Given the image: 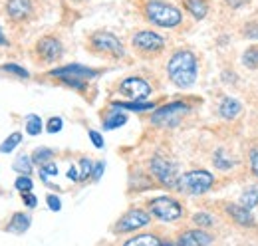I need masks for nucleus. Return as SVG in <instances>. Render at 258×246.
Masks as SVG:
<instances>
[{"mask_svg": "<svg viewBox=\"0 0 258 246\" xmlns=\"http://www.w3.org/2000/svg\"><path fill=\"white\" fill-rule=\"evenodd\" d=\"M167 76L169 80L181 88L187 90L197 84L199 80V60L191 50H177L167 61Z\"/></svg>", "mask_w": 258, "mask_h": 246, "instance_id": "obj_1", "label": "nucleus"}, {"mask_svg": "<svg viewBox=\"0 0 258 246\" xmlns=\"http://www.w3.org/2000/svg\"><path fill=\"white\" fill-rule=\"evenodd\" d=\"M143 14L145 18L157 26V28H177L183 22V12L181 8H177L175 4L167 2V0H147L143 4Z\"/></svg>", "mask_w": 258, "mask_h": 246, "instance_id": "obj_2", "label": "nucleus"}, {"mask_svg": "<svg viewBox=\"0 0 258 246\" xmlns=\"http://www.w3.org/2000/svg\"><path fill=\"white\" fill-rule=\"evenodd\" d=\"M50 76L58 78L66 86L82 92V90H86L88 80H94V78L99 76V70L82 66V64H68V66H62V68H54L50 72Z\"/></svg>", "mask_w": 258, "mask_h": 246, "instance_id": "obj_3", "label": "nucleus"}, {"mask_svg": "<svg viewBox=\"0 0 258 246\" xmlns=\"http://www.w3.org/2000/svg\"><path fill=\"white\" fill-rule=\"evenodd\" d=\"M213 187H215V175L211 171L193 169V171H187L179 177L177 191H181L185 195H191V197H199V195L209 193Z\"/></svg>", "mask_w": 258, "mask_h": 246, "instance_id": "obj_4", "label": "nucleus"}, {"mask_svg": "<svg viewBox=\"0 0 258 246\" xmlns=\"http://www.w3.org/2000/svg\"><path fill=\"white\" fill-rule=\"evenodd\" d=\"M90 50L94 54H103L111 58H123L125 56V46L123 42L109 30H97L90 36Z\"/></svg>", "mask_w": 258, "mask_h": 246, "instance_id": "obj_5", "label": "nucleus"}, {"mask_svg": "<svg viewBox=\"0 0 258 246\" xmlns=\"http://www.w3.org/2000/svg\"><path fill=\"white\" fill-rule=\"evenodd\" d=\"M147 211L149 215L161 222H175L179 218H183L185 211H183V205L173 199V197H155L147 203Z\"/></svg>", "mask_w": 258, "mask_h": 246, "instance_id": "obj_6", "label": "nucleus"}, {"mask_svg": "<svg viewBox=\"0 0 258 246\" xmlns=\"http://www.w3.org/2000/svg\"><path fill=\"white\" fill-rule=\"evenodd\" d=\"M191 111V107L185 101H171L161 107L153 109L151 113V123L157 127H175L185 119V115Z\"/></svg>", "mask_w": 258, "mask_h": 246, "instance_id": "obj_7", "label": "nucleus"}, {"mask_svg": "<svg viewBox=\"0 0 258 246\" xmlns=\"http://www.w3.org/2000/svg\"><path fill=\"white\" fill-rule=\"evenodd\" d=\"M131 46H133L135 52L143 54L145 58H151V56H157L165 50L167 40L163 38L161 34H157L153 30H139L133 34Z\"/></svg>", "mask_w": 258, "mask_h": 246, "instance_id": "obj_8", "label": "nucleus"}, {"mask_svg": "<svg viewBox=\"0 0 258 246\" xmlns=\"http://www.w3.org/2000/svg\"><path fill=\"white\" fill-rule=\"evenodd\" d=\"M149 171L151 175L167 189H177V183H179V167L177 163L169 161L167 157H161V155H155L151 161H149Z\"/></svg>", "mask_w": 258, "mask_h": 246, "instance_id": "obj_9", "label": "nucleus"}, {"mask_svg": "<svg viewBox=\"0 0 258 246\" xmlns=\"http://www.w3.org/2000/svg\"><path fill=\"white\" fill-rule=\"evenodd\" d=\"M149 222H151L149 211H143V209H131V211H127L125 215L113 224V232H115V234L133 232V230H139V228L147 226Z\"/></svg>", "mask_w": 258, "mask_h": 246, "instance_id": "obj_10", "label": "nucleus"}, {"mask_svg": "<svg viewBox=\"0 0 258 246\" xmlns=\"http://www.w3.org/2000/svg\"><path fill=\"white\" fill-rule=\"evenodd\" d=\"M153 92L151 84L143 78H137V76H131L125 78L121 84H119V93L129 97L131 101H145Z\"/></svg>", "mask_w": 258, "mask_h": 246, "instance_id": "obj_11", "label": "nucleus"}, {"mask_svg": "<svg viewBox=\"0 0 258 246\" xmlns=\"http://www.w3.org/2000/svg\"><path fill=\"white\" fill-rule=\"evenodd\" d=\"M36 54L44 64H52L64 56V46L56 36H44L36 44Z\"/></svg>", "mask_w": 258, "mask_h": 246, "instance_id": "obj_12", "label": "nucleus"}, {"mask_svg": "<svg viewBox=\"0 0 258 246\" xmlns=\"http://www.w3.org/2000/svg\"><path fill=\"white\" fill-rule=\"evenodd\" d=\"M213 242H215V236L205 228H189L181 232L177 238V246H211Z\"/></svg>", "mask_w": 258, "mask_h": 246, "instance_id": "obj_13", "label": "nucleus"}, {"mask_svg": "<svg viewBox=\"0 0 258 246\" xmlns=\"http://www.w3.org/2000/svg\"><path fill=\"white\" fill-rule=\"evenodd\" d=\"M34 2L32 0H8L6 2V14L14 22H24L32 16Z\"/></svg>", "mask_w": 258, "mask_h": 246, "instance_id": "obj_14", "label": "nucleus"}, {"mask_svg": "<svg viewBox=\"0 0 258 246\" xmlns=\"http://www.w3.org/2000/svg\"><path fill=\"white\" fill-rule=\"evenodd\" d=\"M217 111H219V115H221L225 121H234V119L242 113V103H240L236 97H232V95H225V97L221 99Z\"/></svg>", "mask_w": 258, "mask_h": 246, "instance_id": "obj_15", "label": "nucleus"}, {"mask_svg": "<svg viewBox=\"0 0 258 246\" xmlns=\"http://www.w3.org/2000/svg\"><path fill=\"white\" fill-rule=\"evenodd\" d=\"M225 211H226V215H228V218L234 220L238 226H244V228L254 226V216H252V213H250L248 209H244L242 205H232V203H228V205H225Z\"/></svg>", "mask_w": 258, "mask_h": 246, "instance_id": "obj_16", "label": "nucleus"}, {"mask_svg": "<svg viewBox=\"0 0 258 246\" xmlns=\"http://www.w3.org/2000/svg\"><path fill=\"white\" fill-rule=\"evenodd\" d=\"M213 165H215L219 171L226 173V171H232V169L236 167V159L228 153V149L219 147V149H215V153H213Z\"/></svg>", "mask_w": 258, "mask_h": 246, "instance_id": "obj_17", "label": "nucleus"}, {"mask_svg": "<svg viewBox=\"0 0 258 246\" xmlns=\"http://www.w3.org/2000/svg\"><path fill=\"white\" fill-rule=\"evenodd\" d=\"M181 4H183V8L193 16L195 20H203V18H207L209 8H211L209 0H181Z\"/></svg>", "mask_w": 258, "mask_h": 246, "instance_id": "obj_18", "label": "nucleus"}, {"mask_svg": "<svg viewBox=\"0 0 258 246\" xmlns=\"http://www.w3.org/2000/svg\"><path fill=\"white\" fill-rule=\"evenodd\" d=\"M30 224H32V216L26 215V213H16L12 216V220L8 222L6 230L14 232V234H22V232H26L30 228Z\"/></svg>", "mask_w": 258, "mask_h": 246, "instance_id": "obj_19", "label": "nucleus"}, {"mask_svg": "<svg viewBox=\"0 0 258 246\" xmlns=\"http://www.w3.org/2000/svg\"><path fill=\"white\" fill-rule=\"evenodd\" d=\"M111 109H125V111H151L157 109L151 101H111Z\"/></svg>", "mask_w": 258, "mask_h": 246, "instance_id": "obj_20", "label": "nucleus"}, {"mask_svg": "<svg viewBox=\"0 0 258 246\" xmlns=\"http://www.w3.org/2000/svg\"><path fill=\"white\" fill-rule=\"evenodd\" d=\"M238 205H242V207L248 209V211H252L254 207H258V183L248 184V187L240 193V203H238Z\"/></svg>", "mask_w": 258, "mask_h": 246, "instance_id": "obj_21", "label": "nucleus"}, {"mask_svg": "<svg viewBox=\"0 0 258 246\" xmlns=\"http://www.w3.org/2000/svg\"><path fill=\"white\" fill-rule=\"evenodd\" d=\"M123 246H163V242L157 234H137L125 240Z\"/></svg>", "mask_w": 258, "mask_h": 246, "instance_id": "obj_22", "label": "nucleus"}, {"mask_svg": "<svg viewBox=\"0 0 258 246\" xmlns=\"http://www.w3.org/2000/svg\"><path fill=\"white\" fill-rule=\"evenodd\" d=\"M127 119H129V117L123 113V111L113 109V113H111V115H107V117L103 119V129H105V131H111V129L123 127V125L127 123Z\"/></svg>", "mask_w": 258, "mask_h": 246, "instance_id": "obj_23", "label": "nucleus"}, {"mask_svg": "<svg viewBox=\"0 0 258 246\" xmlns=\"http://www.w3.org/2000/svg\"><path fill=\"white\" fill-rule=\"evenodd\" d=\"M32 157H28V155H20V157H16V161H14V171L18 173V175H30L32 173Z\"/></svg>", "mask_w": 258, "mask_h": 246, "instance_id": "obj_24", "label": "nucleus"}, {"mask_svg": "<svg viewBox=\"0 0 258 246\" xmlns=\"http://www.w3.org/2000/svg\"><path fill=\"white\" fill-rule=\"evenodd\" d=\"M42 129H44V125H42V117L40 115H28L26 117V133L28 135H32V137H36V135H40L42 133Z\"/></svg>", "mask_w": 258, "mask_h": 246, "instance_id": "obj_25", "label": "nucleus"}, {"mask_svg": "<svg viewBox=\"0 0 258 246\" xmlns=\"http://www.w3.org/2000/svg\"><path fill=\"white\" fill-rule=\"evenodd\" d=\"M20 141H22V133H12V135H8L6 137V141H2V145H0V153H10V151H14L18 145H20Z\"/></svg>", "mask_w": 258, "mask_h": 246, "instance_id": "obj_26", "label": "nucleus"}, {"mask_svg": "<svg viewBox=\"0 0 258 246\" xmlns=\"http://www.w3.org/2000/svg\"><path fill=\"white\" fill-rule=\"evenodd\" d=\"M52 159H54V151L48 149V147H38L32 155V161L36 163V165H40V167L46 165V163H50Z\"/></svg>", "mask_w": 258, "mask_h": 246, "instance_id": "obj_27", "label": "nucleus"}, {"mask_svg": "<svg viewBox=\"0 0 258 246\" xmlns=\"http://www.w3.org/2000/svg\"><path fill=\"white\" fill-rule=\"evenodd\" d=\"M94 161L90 159V157H82L80 159V181H88V179H92V171H94Z\"/></svg>", "mask_w": 258, "mask_h": 246, "instance_id": "obj_28", "label": "nucleus"}, {"mask_svg": "<svg viewBox=\"0 0 258 246\" xmlns=\"http://www.w3.org/2000/svg\"><path fill=\"white\" fill-rule=\"evenodd\" d=\"M193 222L199 226V228H211V226H215V218L213 215H209V213H205V211H199V213H195L193 215Z\"/></svg>", "mask_w": 258, "mask_h": 246, "instance_id": "obj_29", "label": "nucleus"}, {"mask_svg": "<svg viewBox=\"0 0 258 246\" xmlns=\"http://www.w3.org/2000/svg\"><path fill=\"white\" fill-rule=\"evenodd\" d=\"M242 64H244L248 70H256L258 68V46H250V48L244 52Z\"/></svg>", "mask_w": 258, "mask_h": 246, "instance_id": "obj_30", "label": "nucleus"}, {"mask_svg": "<svg viewBox=\"0 0 258 246\" xmlns=\"http://www.w3.org/2000/svg\"><path fill=\"white\" fill-rule=\"evenodd\" d=\"M56 175H58V165H56V163L50 161V163H46V165L40 167V177H42V181L46 184H50L48 179H50V177H56Z\"/></svg>", "mask_w": 258, "mask_h": 246, "instance_id": "obj_31", "label": "nucleus"}, {"mask_svg": "<svg viewBox=\"0 0 258 246\" xmlns=\"http://www.w3.org/2000/svg\"><path fill=\"white\" fill-rule=\"evenodd\" d=\"M14 187L24 195V193H30V191H32L34 183H32V179H30V175H18V179H16Z\"/></svg>", "mask_w": 258, "mask_h": 246, "instance_id": "obj_32", "label": "nucleus"}, {"mask_svg": "<svg viewBox=\"0 0 258 246\" xmlns=\"http://www.w3.org/2000/svg\"><path fill=\"white\" fill-rule=\"evenodd\" d=\"M62 129H64V119L62 117H50L48 123H46V131L52 133V135L54 133H60Z\"/></svg>", "mask_w": 258, "mask_h": 246, "instance_id": "obj_33", "label": "nucleus"}, {"mask_svg": "<svg viewBox=\"0 0 258 246\" xmlns=\"http://www.w3.org/2000/svg\"><path fill=\"white\" fill-rule=\"evenodd\" d=\"M248 167H250V173L258 179V147H252L248 151Z\"/></svg>", "mask_w": 258, "mask_h": 246, "instance_id": "obj_34", "label": "nucleus"}, {"mask_svg": "<svg viewBox=\"0 0 258 246\" xmlns=\"http://www.w3.org/2000/svg\"><path fill=\"white\" fill-rule=\"evenodd\" d=\"M242 34L248 38V40H258V22H246Z\"/></svg>", "mask_w": 258, "mask_h": 246, "instance_id": "obj_35", "label": "nucleus"}, {"mask_svg": "<svg viewBox=\"0 0 258 246\" xmlns=\"http://www.w3.org/2000/svg\"><path fill=\"white\" fill-rule=\"evenodd\" d=\"M2 70H4V72H12L14 76H20V78H28V76H30L24 68L16 66V64H4V66H2Z\"/></svg>", "mask_w": 258, "mask_h": 246, "instance_id": "obj_36", "label": "nucleus"}, {"mask_svg": "<svg viewBox=\"0 0 258 246\" xmlns=\"http://www.w3.org/2000/svg\"><path fill=\"white\" fill-rule=\"evenodd\" d=\"M46 203H48V209H50V211H54V213L62 211V201H60L58 195H48V197H46Z\"/></svg>", "mask_w": 258, "mask_h": 246, "instance_id": "obj_37", "label": "nucleus"}, {"mask_svg": "<svg viewBox=\"0 0 258 246\" xmlns=\"http://www.w3.org/2000/svg\"><path fill=\"white\" fill-rule=\"evenodd\" d=\"M90 139H92V143H94V147L96 149H103V145H105V141H103V137H101V133L96 131V129H90Z\"/></svg>", "mask_w": 258, "mask_h": 246, "instance_id": "obj_38", "label": "nucleus"}, {"mask_svg": "<svg viewBox=\"0 0 258 246\" xmlns=\"http://www.w3.org/2000/svg\"><path fill=\"white\" fill-rule=\"evenodd\" d=\"M103 171H105V161H97L96 165H94V171H92V181H94V183H97V181L101 179Z\"/></svg>", "mask_w": 258, "mask_h": 246, "instance_id": "obj_39", "label": "nucleus"}, {"mask_svg": "<svg viewBox=\"0 0 258 246\" xmlns=\"http://www.w3.org/2000/svg\"><path fill=\"white\" fill-rule=\"evenodd\" d=\"M22 199H24V205H26L28 209H36V207H38V199L34 197L32 193H24Z\"/></svg>", "mask_w": 258, "mask_h": 246, "instance_id": "obj_40", "label": "nucleus"}, {"mask_svg": "<svg viewBox=\"0 0 258 246\" xmlns=\"http://www.w3.org/2000/svg\"><path fill=\"white\" fill-rule=\"evenodd\" d=\"M250 0H225V4L228 8H232V10H240L242 6H246Z\"/></svg>", "mask_w": 258, "mask_h": 246, "instance_id": "obj_41", "label": "nucleus"}, {"mask_svg": "<svg viewBox=\"0 0 258 246\" xmlns=\"http://www.w3.org/2000/svg\"><path fill=\"white\" fill-rule=\"evenodd\" d=\"M68 179L74 181V183L80 181V167H78V165H72V167L68 169Z\"/></svg>", "mask_w": 258, "mask_h": 246, "instance_id": "obj_42", "label": "nucleus"}, {"mask_svg": "<svg viewBox=\"0 0 258 246\" xmlns=\"http://www.w3.org/2000/svg\"><path fill=\"white\" fill-rule=\"evenodd\" d=\"M8 44V40H6V36H4V32L0 28V46H6Z\"/></svg>", "mask_w": 258, "mask_h": 246, "instance_id": "obj_43", "label": "nucleus"}, {"mask_svg": "<svg viewBox=\"0 0 258 246\" xmlns=\"http://www.w3.org/2000/svg\"><path fill=\"white\" fill-rule=\"evenodd\" d=\"M74 2H82V0H74Z\"/></svg>", "mask_w": 258, "mask_h": 246, "instance_id": "obj_44", "label": "nucleus"}]
</instances>
